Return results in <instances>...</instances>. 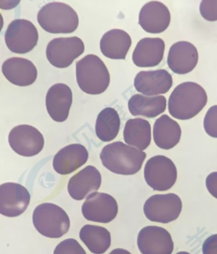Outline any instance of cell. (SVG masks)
<instances>
[{
	"mask_svg": "<svg viewBox=\"0 0 217 254\" xmlns=\"http://www.w3.org/2000/svg\"><path fill=\"white\" fill-rule=\"evenodd\" d=\"M146 153L122 142L104 147L100 154L103 165L113 173L132 176L141 171Z\"/></svg>",
	"mask_w": 217,
	"mask_h": 254,
	"instance_id": "1",
	"label": "cell"
},
{
	"mask_svg": "<svg viewBox=\"0 0 217 254\" xmlns=\"http://www.w3.org/2000/svg\"><path fill=\"white\" fill-rule=\"evenodd\" d=\"M208 96L204 88L199 84L184 82L173 90L168 101V110L176 119H193L207 105Z\"/></svg>",
	"mask_w": 217,
	"mask_h": 254,
	"instance_id": "2",
	"label": "cell"
},
{
	"mask_svg": "<svg viewBox=\"0 0 217 254\" xmlns=\"http://www.w3.org/2000/svg\"><path fill=\"white\" fill-rule=\"evenodd\" d=\"M77 83L83 92L90 95L103 94L110 83V74L98 56L89 54L76 63Z\"/></svg>",
	"mask_w": 217,
	"mask_h": 254,
	"instance_id": "3",
	"label": "cell"
},
{
	"mask_svg": "<svg viewBox=\"0 0 217 254\" xmlns=\"http://www.w3.org/2000/svg\"><path fill=\"white\" fill-rule=\"evenodd\" d=\"M38 22L45 31L53 34L73 33L79 26L78 13L69 4L52 2L38 13Z\"/></svg>",
	"mask_w": 217,
	"mask_h": 254,
	"instance_id": "4",
	"label": "cell"
},
{
	"mask_svg": "<svg viewBox=\"0 0 217 254\" xmlns=\"http://www.w3.org/2000/svg\"><path fill=\"white\" fill-rule=\"evenodd\" d=\"M36 230L49 238H59L66 234L70 228L68 215L55 204L44 203L36 206L33 214Z\"/></svg>",
	"mask_w": 217,
	"mask_h": 254,
	"instance_id": "5",
	"label": "cell"
},
{
	"mask_svg": "<svg viewBox=\"0 0 217 254\" xmlns=\"http://www.w3.org/2000/svg\"><path fill=\"white\" fill-rule=\"evenodd\" d=\"M144 176L149 187L158 191L171 189L177 179V169L171 159L163 155L151 158L144 167Z\"/></svg>",
	"mask_w": 217,
	"mask_h": 254,
	"instance_id": "6",
	"label": "cell"
},
{
	"mask_svg": "<svg viewBox=\"0 0 217 254\" xmlns=\"http://www.w3.org/2000/svg\"><path fill=\"white\" fill-rule=\"evenodd\" d=\"M182 210V200L175 193L153 195L147 199L144 205L146 218L162 224L175 221Z\"/></svg>",
	"mask_w": 217,
	"mask_h": 254,
	"instance_id": "7",
	"label": "cell"
},
{
	"mask_svg": "<svg viewBox=\"0 0 217 254\" xmlns=\"http://www.w3.org/2000/svg\"><path fill=\"white\" fill-rule=\"evenodd\" d=\"M38 32L29 20L16 19L8 25L4 40L8 49L13 53L24 54L32 51L38 44Z\"/></svg>",
	"mask_w": 217,
	"mask_h": 254,
	"instance_id": "8",
	"label": "cell"
},
{
	"mask_svg": "<svg viewBox=\"0 0 217 254\" xmlns=\"http://www.w3.org/2000/svg\"><path fill=\"white\" fill-rule=\"evenodd\" d=\"M85 45L80 38H57L51 40L47 47V58L53 66L65 68L82 55Z\"/></svg>",
	"mask_w": 217,
	"mask_h": 254,
	"instance_id": "9",
	"label": "cell"
},
{
	"mask_svg": "<svg viewBox=\"0 0 217 254\" xmlns=\"http://www.w3.org/2000/svg\"><path fill=\"white\" fill-rule=\"evenodd\" d=\"M81 212L88 221L108 224L116 218L118 205L111 195L94 192L86 199L81 207Z\"/></svg>",
	"mask_w": 217,
	"mask_h": 254,
	"instance_id": "10",
	"label": "cell"
},
{
	"mask_svg": "<svg viewBox=\"0 0 217 254\" xmlns=\"http://www.w3.org/2000/svg\"><path fill=\"white\" fill-rule=\"evenodd\" d=\"M8 142L15 153L24 157L38 155L45 144L42 133L29 125H20L13 128L9 133Z\"/></svg>",
	"mask_w": 217,
	"mask_h": 254,
	"instance_id": "11",
	"label": "cell"
},
{
	"mask_svg": "<svg viewBox=\"0 0 217 254\" xmlns=\"http://www.w3.org/2000/svg\"><path fill=\"white\" fill-rule=\"evenodd\" d=\"M30 194L26 188L15 183L0 185V214L15 217L23 214L30 203Z\"/></svg>",
	"mask_w": 217,
	"mask_h": 254,
	"instance_id": "12",
	"label": "cell"
},
{
	"mask_svg": "<svg viewBox=\"0 0 217 254\" xmlns=\"http://www.w3.org/2000/svg\"><path fill=\"white\" fill-rule=\"evenodd\" d=\"M142 254H171L174 244L168 231L162 227L149 226L142 228L137 237Z\"/></svg>",
	"mask_w": 217,
	"mask_h": 254,
	"instance_id": "13",
	"label": "cell"
},
{
	"mask_svg": "<svg viewBox=\"0 0 217 254\" xmlns=\"http://www.w3.org/2000/svg\"><path fill=\"white\" fill-rule=\"evenodd\" d=\"M171 15L164 4L158 1L145 4L139 13V24L145 31L159 34L166 31L170 24Z\"/></svg>",
	"mask_w": 217,
	"mask_h": 254,
	"instance_id": "14",
	"label": "cell"
},
{
	"mask_svg": "<svg viewBox=\"0 0 217 254\" xmlns=\"http://www.w3.org/2000/svg\"><path fill=\"white\" fill-rule=\"evenodd\" d=\"M172 85V76L164 69L141 71L134 80L137 91L148 96L166 94Z\"/></svg>",
	"mask_w": 217,
	"mask_h": 254,
	"instance_id": "15",
	"label": "cell"
},
{
	"mask_svg": "<svg viewBox=\"0 0 217 254\" xmlns=\"http://www.w3.org/2000/svg\"><path fill=\"white\" fill-rule=\"evenodd\" d=\"M198 52L191 43L178 42L169 49L168 63L169 69L178 74H185L191 72L198 63Z\"/></svg>",
	"mask_w": 217,
	"mask_h": 254,
	"instance_id": "16",
	"label": "cell"
},
{
	"mask_svg": "<svg viewBox=\"0 0 217 254\" xmlns=\"http://www.w3.org/2000/svg\"><path fill=\"white\" fill-rule=\"evenodd\" d=\"M102 177L96 167L89 165L69 179L67 190L72 198L81 201L100 188Z\"/></svg>",
	"mask_w": 217,
	"mask_h": 254,
	"instance_id": "17",
	"label": "cell"
},
{
	"mask_svg": "<svg viewBox=\"0 0 217 254\" xmlns=\"http://www.w3.org/2000/svg\"><path fill=\"white\" fill-rule=\"evenodd\" d=\"M72 103V93L68 85L56 83L50 88L46 97V107L54 121L65 122L69 117Z\"/></svg>",
	"mask_w": 217,
	"mask_h": 254,
	"instance_id": "18",
	"label": "cell"
},
{
	"mask_svg": "<svg viewBox=\"0 0 217 254\" xmlns=\"http://www.w3.org/2000/svg\"><path fill=\"white\" fill-rule=\"evenodd\" d=\"M89 160V152L80 144L63 147L54 156L53 167L56 173L68 175L84 165Z\"/></svg>",
	"mask_w": 217,
	"mask_h": 254,
	"instance_id": "19",
	"label": "cell"
},
{
	"mask_svg": "<svg viewBox=\"0 0 217 254\" xmlns=\"http://www.w3.org/2000/svg\"><path fill=\"white\" fill-rule=\"evenodd\" d=\"M2 72L7 80L13 85L26 87L35 82L37 69L26 59L12 58L6 60L2 65Z\"/></svg>",
	"mask_w": 217,
	"mask_h": 254,
	"instance_id": "20",
	"label": "cell"
},
{
	"mask_svg": "<svg viewBox=\"0 0 217 254\" xmlns=\"http://www.w3.org/2000/svg\"><path fill=\"white\" fill-rule=\"evenodd\" d=\"M164 41L160 38H145L140 40L133 52V63L140 67L157 66L163 59Z\"/></svg>",
	"mask_w": 217,
	"mask_h": 254,
	"instance_id": "21",
	"label": "cell"
},
{
	"mask_svg": "<svg viewBox=\"0 0 217 254\" xmlns=\"http://www.w3.org/2000/svg\"><path fill=\"white\" fill-rule=\"evenodd\" d=\"M132 45V38L122 29H112L106 33L101 38L100 48L102 54L111 60H125Z\"/></svg>",
	"mask_w": 217,
	"mask_h": 254,
	"instance_id": "22",
	"label": "cell"
},
{
	"mask_svg": "<svg viewBox=\"0 0 217 254\" xmlns=\"http://www.w3.org/2000/svg\"><path fill=\"white\" fill-rule=\"evenodd\" d=\"M182 130L179 124L167 115H162L154 125L153 137L160 148L169 150L180 142Z\"/></svg>",
	"mask_w": 217,
	"mask_h": 254,
	"instance_id": "23",
	"label": "cell"
},
{
	"mask_svg": "<svg viewBox=\"0 0 217 254\" xmlns=\"http://www.w3.org/2000/svg\"><path fill=\"white\" fill-rule=\"evenodd\" d=\"M128 110L134 117L141 116L148 119L157 117L164 112L166 99L163 95L155 97L135 94L129 100Z\"/></svg>",
	"mask_w": 217,
	"mask_h": 254,
	"instance_id": "24",
	"label": "cell"
},
{
	"mask_svg": "<svg viewBox=\"0 0 217 254\" xmlns=\"http://www.w3.org/2000/svg\"><path fill=\"white\" fill-rule=\"evenodd\" d=\"M125 142L141 151L148 148L151 142V126L142 119H130L126 122L123 131Z\"/></svg>",
	"mask_w": 217,
	"mask_h": 254,
	"instance_id": "25",
	"label": "cell"
},
{
	"mask_svg": "<svg viewBox=\"0 0 217 254\" xmlns=\"http://www.w3.org/2000/svg\"><path fill=\"white\" fill-rule=\"evenodd\" d=\"M80 238L94 254H103L111 244L110 233L104 227L86 224L81 229Z\"/></svg>",
	"mask_w": 217,
	"mask_h": 254,
	"instance_id": "26",
	"label": "cell"
},
{
	"mask_svg": "<svg viewBox=\"0 0 217 254\" xmlns=\"http://www.w3.org/2000/svg\"><path fill=\"white\" fill-rule=\"evenodd\" d=\"M120 118L112 108H106L99 113L96 120L97 137L103 142H110L117 137L120 128Z\"/></svg>",
	"mask_w": 217,
	"mask_h": 254,
	"instance_id": "27",
	"label": "cell"
},
{
	"mask_svg": "<svg viewBox=\"0 0 217 254\" xmlns=\"http://www.w3.org/2000/svg\"><path fill=\"white\" fill-rule=\"evenodd\" d=\"M54 254H87L84 249L73 238L63 240L56 247Z\"/></svg>",
	"mask_w": 217,
	"mask_h": 254,
	"instance_id": "28",
	"label": "cell"
},
{
	"mask_svg": "<svg viewBox=\"0 0 217 254\" xmlns=\"http://www.w3.org/2000/svg\"><path fill=\"white\" fill-rule=\"evenodd\" d=\"M204 128L210 137L217 138V105L210 108L206 114Z\"/></svg>",
	"mask_w": 217,
	"mask_h": 254,
	"instance_id": "29",
	"label": "cell"
},
{
	"mask_svg": "<svg viewBox=\"0 0 217 254\" xmlns=\"http://www.w3.org/2000/svg\"><path fill=\"white\" fill-rule=\"evenodd\" d=\"M200 10L201 15L208 21L217 20V0H203L201 2Z\"/></svg>",
	"mask_w": 217,
	"mask_h": 254,
	"instance_id": "30",
	"label": "cell"
},
{
	"mask_svg": "<svg viewBox=\"0 0 217 254\" xmlns=\"http://www.w3.org/2000/svg\"><path fill=\"white\" fill-rule=\"evenodd\" d=\"M203 254H217V234L205 240L202 247Z\"/></svg>",
	"mask_w": 217,
	"mask_h": 254,
	"instance_id": "31",
	"label": "cell"
},
{
	"mask_svg": "<svg viewBox=\"0 0 217 254\" xmlns=\"http://www.w3.org/2000/svg\"><path fill=\"white\" fill-rule=\"evenodd\" d=\"M206 187L210 194L217 199V172H212L206 179Z\"/></svg>",
	"mask_w": 217,
	"mask_h": 254,
	"instance_id": "32",
	"label": "cell"
},
{
	"mask_svg": "<svg viewBox=\"0 0 217 254\" xmlns=\"http://www.w3.org/2000/svg\"><path fill=\"white\" fill-rule=\"evenodd\" d=\"M108 254H132L130 252L123 249H116L112 251Z\"/></svg>",
	"mask_w": 217,
	"mask_h": 254,
	"instance_id": "33",
	"label": "cell"
},
{
	"mask_svg": "<svg viewBox=\"0 0 217 254\" xmlns=\"http://www.w3.org/2000/svg\"><path fill=\"white\" fill-rule=\"evenodd\" d=\"M3 24H4V21H3V16H2V15L1 14V13H0V32H1L2 30V29H3Z\"/></svg>",
	"mask_w": 217,
	"mask_h": 254,
	"instance_id": "34",
	"label": "cell"
},
{
	"mask_svg": "<svg viewBox=\"0 0 217 254\" xmlns=\"http://www.w3.org/2000/svg\"><path fill=\"white\" fill-rule=\"evenodd\" d=\"M176 254H191L189 253H187V252H179V253H178Z\"/></svg>",
	"mask_w": 217,
	"mask_h": 254,
	"instance_id": "35",
	"label": "cell"
}]
</instances>
